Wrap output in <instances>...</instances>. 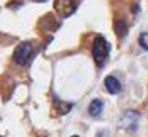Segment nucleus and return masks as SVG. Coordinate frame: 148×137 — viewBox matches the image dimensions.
<instances>
[{
  "label": "nucleus",
  "mask_w": 148,
  "mask_h": 137,
  "mask_svg": "<svg viewBox=\"0 0 148 137\" xmlns=\"http://www.w3.org/2000/svg\"><path fill=\"white\" fill-rule=\"evenodd\" d=\"M56 105L60 107V110H58V113H66V112H70L72 110V103H60V102H56Z\"/></svg>",
  "instance_id": "1a4fd4ad"
},
{
  "label": "nucleus",
  "mask_w": 148,
  "mask_h": 137,
  "mask_svg": "<svg viewBox=\"0 0 148 137\" xmlns=\"http://www.w3.org/2000/svg\"><path fill=\"white\" fill-rule=\"evenodd\" d=\"M92 56L97 63V66H104V63L109 56V43L104 39L102 36H97L94 39V44H92Z\"/></svg>",
  "instance_id": "f257e3e1"
},
{
  "label": "nucleus",
  "mask_w": 148,
  "mask_h": 137,
  "mask_svg": "<svg viewBox=\"0 0 148 137\" xmlns=\"http://www.w3.org/2000/svg\"><path fill=\"white\" fill-rule=\"evenodd\" d=\"M19 5H22V0H10V2L7 3V7H9V9H17Z\"/></svg>",
  "instance_id": "9d476101"
},
{
  "label": "nucleus",
  "mask_w": 148,
  "mask_h": 137,
  "mask_svg": "<svg viewBox=\"0 0 148 137\" xmlns=\"http://www.w3.org/2000/svg\"><path fill=\"white\" fill-rule=\"evenodd\" d=\"M36 2H46V0H36Z\"/></svg>",
  "instance_id": "f8f14e48"
},
{
  "label": "nucleus",
  "mask_w": 148,
  "mask_h": 137,
  "mask_svg": "<svg viewBox=\"0 0 148 137\" xmlns=\"http://www.w3.org/2000/svg\"><path fill=\"white\" fill-rule=\"evenodd\" d=\"M138 119H140V113L134 112V110H126L124 115L121 117L119 120V127L128 130V132H134L136 127H138Z\"/></svg>",
  "instance_id": "7ed1b4c3"
},
{
  "label": "nucleus",
  "mask_w": 148,
  "mask_h": 137,
  "mask_svg": "<svg viewBox=\"0 0 148 137\" xmlns=\"http://www.w3.org/2000/svg\"><path fill=\"white\" fill-rule=\"evenodd\" d=\"M104 86H106V90L109 91L111 95H118L121 91V83L118 81V78H114V76H107L104 80Z\"/></svg>",
  "instance_id": "39448f33"
},
{
  "label": "nucleus",
  "mask_w": 148,
  "mask_h": 137,
  "mask_svg": "<svg viewBox=\"0 0 148 137\" xmlns=\"http://www.w3.org/2000/svg\"><path fill=\"white\" fill-rule=\"evenodd\" d=\"M34 56V47H32V43L26 41V43H21V44L15 47L14 51V63L19 64V66H26Z\"/></svg>",
  "instance_id": "f03ea898"
},
{
  "label": "nucleus",
  "mask_w": 148,
  "mask_h": 137,
  "mask_svg": "<svg viewBox=\"0 0 148 137\" xmlns=\"http://www.w3.org/2000/svg\"><path fill=\"white\" fill-rule=\"evenodd\" d=\"M138 44L141 46L143 49H147L148 51V32H141V34H140V37H138Z\"/></svg>",
  "instance_id": "6e6552de"
},
{
  "label": "nucleus",
  "mask_w": 148,
  "mask_h": 137,
  "mask_svg": "<svg viewBox=\"0 0 148 137\" xmlns=\"http://www.w3.org/2000/svg\"><path fill=\"white\" fill-rule=\"evenodd\" d=\"M72 137H78V136H72Z\"/></svg>",
  "instance_id": "ddd939ff"
},
{
  "label": "nucleus",
  "mask_w": 148,
  "mask_h": 137,
  "mask_svg": "<svg viewBox=\"0 0 148 137\" xmlns=\"http://www.w3.org/2000/svg\"><path fill=\"white\" fill-rule=\"evenodd\" d=\"M102 108H104L102 100H99V98L92 100L90 105H89V115H92V117H99V115L102 113Z\"/></svg>",
  "instance_id": "423d86ee"
},
{
  "label": "nucleus",
  "mask_w": 148,
  "mask_h": 137,
  "mask_svg": "<svg viewBox=\"0 0 148 137\" xmlns=\"http://www.w3.org/2000/svg\"><path fill=\"white\" fill-rule=\"evenodd\" d=\"M55 10L60 14V17H70L77 10L75 0H55Z\"/></svg>",
  "instance_id": "20e7f679"
},
{
  "label": "nucleus",
  "mask_w": 148,
  "mask_h": 137,
  "mask_svg": "<svg viewBox=\"0 0 148 137\" xmlns=\"http://www.w3.org/2000/svg\"><path fill=\"white\" fill-rule=\"evenodd\" d=\"M116 30H118V36L119 37H124L126 36V30H128V27H126V22L124 20H121V22H116Z\"/></svg>",
  "instance_id": "0eeeda50"
},
{
  "label": "nucleus",
  "mask_w": 148,
  "mask_h": 137,
  "mask_svg": "<svg viewBox=\"0 0 148 137\" xmlns=\"http://www.w3.org/2000/svg\"><path fill=\"white\" fill-rule=\"evenodd\" d=\"M131 10H133V14H138V10H140V9H138V5H133V9H131Z\"/></svg>",
  "instance_id": "9b49d317"
}]
</instances>
